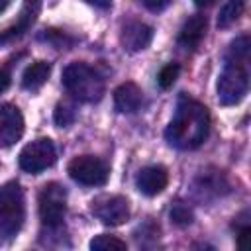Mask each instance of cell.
I'll return each mask as SVG.
<instances>
[{
  "instance_id": "cell-14",
  "label": "cell",
  "mask_w": 251,
  "mask_h": 251,
  "mask_svg": "<svg viewBox=\"0 0 251 251\" xmlns=\"http://www.w3.org/2000/svg\"><path fill=\"white\" fill-rule=\"evenodd\" d=\"M39 12V4L33 2V4H25L20 18H18V24L6 27L4 31H0V45H8V43H14L16 39H20L27 29L29 25L35 22V16Z\"/></svg>"
},
{
  "instance_id": "cell-25",
  "label": "cell",
  "mask_w": 251,
  "mask_h": 251,
  "mask_svg": "<svg viewBox=\"0 0 251 251\" xmlns=\"http://www.w3.org/2000/svg\"><path fill=\"white\" fill-rule=\"evenodd\" d=\"M200 251H216V249H214V247H210V245H208V247H202V249H200Z\"/></svg>"
},
{
  "instance_id": "cell-13",
  "label": "cell",
  "mask_w": 251,
  "mask_h": 251,
  "mask_svg": "<svg viewBox=\"0 0 251 251\" xmlns=\"http://www.w3.org/2000/svg\"><path fill=\"white\" fill-rule=\"evenodd\" d=\"M153 39V29L143 22H129L122 29V43L127 51H141L149 47Z\"/></svg>"
},
{
  "instance_id": "cell-9",
  "label": "cell",
  "mask_w": 251,
  "mask_h": 251,
  "mask_svg": "<svg viewBox=\"0 0 251 251\" xmlns=\"http://www.w3.org/2000/svg\"><path fill=\"white\" fill-rule=\"evenodd\" d=\"M24 135V116L14 104H0V147H10Z\"/></svg>"
},
{
  "instance_id": "cell-18",
  "label": "cell",
  "mask_w": 251,
  "mask_h": 251,
  "mask_svg": "<svg viewBox=\"0 0 251 251\" xmlns=\"http://www.w3.org/2000/svg\"><path fill=\"white\" fill-rule=\"evenodd\" d=\"M243 2L241 0H229L222 6L220 16H218V27H229L233 22H237V18L243 12Z\"/></svg>"
},
{
  "instance_id": "cell-16",
  "label": "cell",
  "mask_w": 251,
  "mask_h": 251,
  "mask_svg": "<svg viewBox=\"0 0 251 251\" xmlns=\"http://www.w3.org/2000/svg\"><path fill=\"white\" fill-rule=\"evenodd\" d=\"M249 49H251V41H249L247 35H241V37L233 39L227 47V53H226V65L245 67V61L249 59Z\"/></svg>"
},
{
  "instance_id": "cell-20",
  "label": "cell",
  "mask_w": 251,
  "mask_h": 251,
  "mask_svg": "<svg viewBox=\"0 0 251 251\" xmlns=\"http://www.w3.org/2000/svg\"><path fill=\"white\" fill-rule=\"evenodd\" d=\"M178 75H180V67H178L176 63H169V65H165V67L159 71V75H157V84H159L163 90H167V88H171V86L176 82Z\"/></svg>"
},
{
  "instance_id": "cell-24",
  "label": "cell",
  "mask_w": 251,
  "mask_h": 251,
  "mask_svg": "<svg viewBox=\"0 0 251 251\" xmlns=\"http://www.w3.org/2000/svg\"><path fill=\"white\" fill-rule=\"evenodd\" d=\"M143 4H145L149 10H153V12L163 10V8H167V6H169V2H151V0H143Z\"/></svg>"
},
{
  "instance_id": "cell-22",
  "label": "cell",
  "mask_w": 251,
  "mask_h": 251,
  "mask_svg": "<svg viewBox=\"0 0 251 251\" xmlns=\"http://www.w3.org/2000/svg\"><path fill=\"white\" fill-rule=\"evenodd\" d=\"M237 251H251V227L245 226L237 233Z\"/></svg>"
},
{
  "instance_id": "cell-15",
  "label": "cell",
  "mask_w": 251,
  "mask_h": 251,
  "mask_svg": "<svg viewBox=\"0 0 251 251\" xmlns=\"http://www.w3.org/2000/svg\"><path fill=\"white\" fill-rule=\"evenodd\" d=\"M49 75H51V65L47 61H35V63H31L24 71V75H22V86L25 90H37V88H41L47 82Z\"/></svg>"
},
{
  "instance_id": "cell-4",
  "label": "cell",
  "mask_w": 251,
  "mask_h": 251,
  "mask_svg": "<svg viewBox=\"0 0 251 251\" xmlns=\"http://www.w3.org/2000/svg\"><path fill=\"white\" fill-rule=\"evenodd\" d=\"M249 88V76L245 67L241 65H226L222 75L218 76V102L222 106H233L243 100Z\"/></svg>"
},
{
  "instance_id": "cell-12",
  "label": "cell",
  "mask_w": 251,
  "mask_h": 251,
  "mask_svg": "<svg viewBox=\"0 0 251 251\" xmlns=\"http://www.w3.org/2000/svg\"><path fill=\"white\" fill-rule=\"evenodd\" d=\"M143 104V92L135 82H124L114 90V108L120 114H133Z\"/></svg>"
},
{
  "instance_id": "cell-1",
  "label": "cell",
  "mask_w": 251,
  "mask_h": 251,
  "mask_svg": "<svg viewBox=\"0 0 251 251\" xmlns=\"http://www.w3.org/2000/svg\"><path fill=\"white\" fill-rule=\"evenodd\" d=\"M208 131H210L208 108L198 100L182 94L176 102L175 116L165 129V137L169 145L180 151L196 149L206 141Z\"/></svg>"
},
{
  "instance_id": "cell-10",
  "label": "cell",
  "mask_w": 251,
  "mask_h": 251,
  "mask_svg": "<svg viewBox=\"0 0 251 251\" xmlns=\"http://www.w3.org/2000/svg\"><path fill=\"white\" fill-rule=\"evenodd\" d=\"M137 190L145 196H157L161 194L169 184V173L163 165H149L143 167L135 176Z\"/></svg>"
},
{
  "instance_id": "cell-23",
  "label": "cell",
  "mask_w": 251,
  "mask_h": 251,
  "mask_svg": "<svg viewBox=\"0 0 251 251\" xmlns=\"http://www.w3.org/2000/svg\"><path fill=\"white\" fill-rule=\"evenodd\" d=\"M10 82H12V78H10V73H8V71H4V69H0V94L8 90Z\"/></svg>"
},
{
  "instance_id": "cell-8",
  "label": "cell",
  "mask_w": 251,
  "mask_h": 251,
  "mask_svg": "<svg viewBox=\"0 0 251 251\" xmlns=\"http://www.w3.org/2000/svg\"><path fill=\"white\" fill-rule=\"evenodd\" d=\"M90 212L106 226H122L129 218V202L120 194H100L90 202Z\"/></svg>"
},
{
  "instance_id": "cell-3",
  "label": "cell",
  "mask_w": 251,
  "mask_h": 251,
  "mask_svg": "<svg viewBox=\"0 0 251 251\" xmlns=\"http://www.w3.org/2000/svg\"><path fill=\"white\" fill-rule=\"evenodd\" d=\"M25 220L24 190L16 180L0 186V237L12 239L20 233Z\"/></svg>"
},
{
  "instance_id": "cell-11",
  "label": "cell",
  "mask_w": 251,
  "mask_h": 251,
  "mask_svg": "<svg viewBox=\"0 0 251 251\" xmlns=\"http://www.w3.org/2000/svg\"><path fill=\"white\" fill-rule=\"evenodd\" d=\"M206 29H208V18L204 14L190 16L178 31V45H182L184 49H196L200 41L206 37Z\"/></svg>"
},
{
  "instance_id": "cell-6",
  "label": "cell",
  "mask_w": 251,
  "mask_h": 251,
  "mask_svg": "<svg viewBox=\"0 0 251 251\" xmlns=\"http://www.w3.org/2000/svg\"><path fill=\"white\" fill-rule=\"evenodd\" d=\"M67 171H69V176L82 186H104L108 182V176H110L108 165L94 155L75 157L69 163Z\"/></svg>"
},
{
  "instance_id": "cell-17",
  "label": "cell",
  "mask_w": 251,
  "mask_h": 251,
  "mask_svg": "<svg viewBox=\"0 0 251 251\" xmlns=\"http://www.w3.org/2000/svg\"><path fill=\"white\" fill-rule=\"evenodd\" d=\"M90 251H127V245L116 235L100 233L90 241Z\"/></svg>"
},
{
  "instance_id": "cell-5",
  "label": "cell",
  "mask_w": 251,
  "mask_h": 251,
  "mask_svg": "<svg viewBox=\"0 0 251 251\" xmlns=\"http://www.w3.org/2000/svg\"><path fill=\"white\" fill-rule=\"evenodd\" d=\"M57 161V151L55 145L49 137H39L33 139L31 143H27L18 157L20 169L29 173V175H39L45 169L53 167V163Z\"/></svg>"
},
{
  "instance_id": "cell-7",
  "label": "cell",
  "mask_w": 251,
  "mask_h": 251,
  "mask_svg": "<svg viewBox=\"0 0 251 251\" xmlns=\"http://www.w3.org/2000/svg\"><path fill=\"white\" fill-rule=\"evenodd\" d=\"M67 214V190L59 182H49L39 192V218L45 226L55 227Z\"/></svg>"
},
{
  "instance_id": "cell-19",
  "label": "cell",
  "mask_w": 251,
  "mask_h": 251,
  "mask_svg": "<svg viewBox=\"0 0 251 251\" xmlns=\"http://www.w3.org/2000/svg\"><path fill=\"white\" fill-rule=\"evenodd\" d=\"M53 120H55V124H57L59 127H69V126L76 120V110H75L71 104H67V102H59V104L55 106Z\"/></svg>"
},
{
  "instance_id": "cell-2",
  "label": "cell",
  "mask_w": 251,
  "mask_h": 251,
  "mask_svg": "<svg viewBox=\"0 0 251 251\" xmlns=\"http://www.w3.org/2000/svg\"><path fill=\"white\" fill-rule=\"evenodd\" d=\"M63 86L67 88V92L73 98H76L80 102H88V104L98 102L106 92V82H104L102 75L94 67L82 63V61H75L65 67Z\"/></svg>"
},
{
  "instance_id": "cell-21",
  "label": "cell",
  "mask_w": 251,
  "mask_h": 251,
  "mask_svg": "<svg viewBox=\"0 0 251 251\" xmlns=\"http://www.w3.org/2000/svg\"><path fill=\"white\" fill-rule=\"evenodd\" d=\"M169 218H171V222L175 226H180V227L190 226L194 222V214L186 204H175L171 208V212H169Z\"/></svg>"
}]
</instances>
